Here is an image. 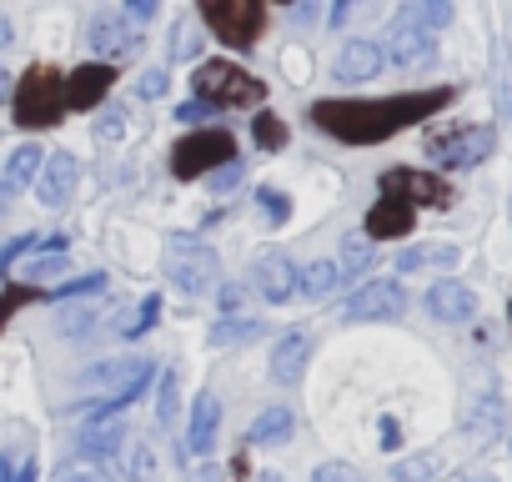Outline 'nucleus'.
I'll list each match as a JSON object with an SVG mask.
<instances>
[{
  "mask_svg": "<svg viewBox=\"0 0 512 482\" xmlns=\"http://www.w3.org/2000/svg\"><path fill=\"white\" fill-rule=\"evenodd\" d=\"M312 482H362V472L347 467V462H322V467L312 472Z\"/></svg>",
  "mask_w": 512,
  "mask_h": 482,
  "instance_id": "58836bf2",
  "label": "nucleus"
},
{
  "mask_svg": "<svg viewBox=\"0 0 512 482\" xmlns=\"http://www.w3.org/2000/svg\"><path fill=\"white\" fill-rule=\"evenodd\" d=\"M121 447H126V427H121V417H101V422H86V427L76 432V452H81V457L116 462Z\"/></svg>",
  "mask_w": 512,
  "mask_h": 482,
  "instance_id": "f3484780",
  "label": "nucleus"
},
{
  "mask_svg": "<svg viewBox=\"0 0 512 482\" xmlns=\"http://www.w3.org/2000/svg\"><path fill=\"white\" fill-rule=\"evenodd\" d=\"M191 91L201 106H262L267 101V81H256L251 71H241L236 61H201L191 76Z\"/></svg>",
  "mask_w": 512,
  "mask_h": 482,
  "instance_id": "f03ea898",
  "label": "nucleus"
},
{
  "mask_svg": "<svg viewBox=\"0 0 512 482\" xmlns=\"http://www.w3.org/2000/svg\"><path fill=\"white\" fill-rule=\"evenodd\" d=\"M106 287V272H91V277H81V282H66L61 292H56V302H71V297H86V292H101Z\"/></svg>",
  "mask_w": 512,
  "mask_h": 482,
  "instance_id": "4c0bfd02",
  "label": "nucleus"
},
{
  "mask_svg": "<svg viewBox=\"0 0 512 482\" xmlns=\"http://www.w3.org/2000/svg\"><path fill=\"white\" fill-rule=\"evenodd\" d=\"M307 362H312V332L307 327L282 332V342L272 347V382L277 387H297L302 372H307Z\"/></svg>",
  "mask_w": 512,
  "mask_h": 482,
  "instance_id": "f8f14e48",
  "label": "nucleus"
},
{
  "mask_svg": "<svg viewBox=\"0 0 512 482\" xmlns=\"http://www.w3.org/2000/svg\"><path fill=\"white\" fill-rule=\"evenodd\" d=\"M86 46L91 51H101V56H131L136 46H141V36H136V26L121 16V11H101L91 26H86Z\"/></svg>",
  "mask_w": 512,
  "mask_h": 482,
  "instance_id": "9b49d317",
  "label": "nucleus"
},
{
  "mask_svg": "<svg viewBox=\"0 0 512 482\" xmlns=\"http://www.w3.org/2000/svg\"><path fill=\"white\" fill-rule=\"evenodd\" d=\"M251 282H256V292H262L267 302H292L297 297V267H292L287 252H267L262 262L251 267Z\"/></svg>",
  "mask_w": 512,
  "mask_h": 482,
  "instance_id": "2eb2a0df",
  "label": "nucleus"
},
{
  "mask_svg": "<svg viewBox=\"0 0 512 482\" xmlns=\"http://www.w3.org/2000/svg\"><path fill=\"white\" fill-rule=\"evenodd\" d=\"M121 136H126V116H121V111L101 116V126H96V141H121Z\"/></svg>",
  "mask_w": 512,
  "mask_h": 482,
  "instance_id": "a19ab883",
  "label": "nucleus"
},
{
  "mask_svg": "<svg viewBox=\"0 0 512 482\" xmlns=\"http://www.w3.org/2000/svg\"><path fill=\"white\" fill-rule=\"evenodd\" d=\"M392 66H402V71H422V66H432V56H437V36L432 31H422V26H407V21H392V31H387V51H382Z\"/></svg>",
  "mask_w": 512,
  "mask_h": 482,
  "instance_id": "9d476101",
  "label": "nucleus"
},
{
  "mask_svg": "<svg viewBox=\"0 0 512 482\" xmlns=\"http://www.w3.org/2000/svg\"><path fill=\"white\" fill-rule=\"evenodd\" d=\"M206 26L216 31V41L236 46V51H251L267 31V6L262 0H206L201 6Z\"/></svg>",
  "mask_w": 512,
  "mask_h": 482,
  "instance_id": "423d86ee",
  "label": "nucleus"
},
{
  "mask_svg": "<svg viewBox=\"0 0 512 482\" xmlns=\"http://www.w3.org/2000/svg\"><path fill=\"white\" fill-rule=\"evenodd\" d=\"M372 257H377V247H372L367 236H347V241H342V262H337V272L357 277V272H367V267H372Z\"/></svg>",
  "mask_w": 512,
  "mask_h": 482,
  "instance_id": "c756f323",
  "label": "nucleus"
},
{
  "mask_svg": "<svg viewBox=\"0 0 512 482\" xmlns=\"http://www.w3.org/2000/svg\"><path fill=\"white\" fill-rule=\"evenodd\" d=\"M246 307H251V287L226 282V287H221V312H226V322H231V317H246Z\"/></svg>",
  "mask_w": 512,
  "mask_h": 482,
  "instance_id": "c9c22d12",
  "label": "nucleus"
},
{
  "mask_svg": "<svg viewBox=\"0 0 512 482\" xmlns=\"http://www.w3.org/2000/svg\"><path fill=\"white\" fill-rule=\"evenodd\" d=\"M452 101V86L437 91H407V96H387V101H317L312 106V126L347 141V146H377L427 116H437Z\"/></svg>",
  "mask_w": 512,
  "mask_h": 482,
  "instance_id": "f257e3e1",
  "label": "nucleus"
},
{
  "mask_svg": "<svg viewBox=\"0 0 512 482\" xmlns=\"http://www.w3.org/2000/svg\"><path fill=\"white\" fill-rule=\"evenodd\" d=\"M91 322H96L91 312H61V332H66V337H86Z\"/></svg>",
  "mask_w": 512,
  "mask_h": 482,
  "instance_id": "79ce46f5",
  "label": "nucleus"
},
{
  "mask_svg": "<svg viewBox=\"0 0 512 482\" xmlns=\"http://www.w3.org/2000/svg\"><path fill=\"white\" fill-rule=\"evenodd\" d=\"M51 482H106V477H101L96 467H61Z\"/></svg>",
  "mask_w": 512,
  "mask_h": 482,
  "instance_id": "c03bdc74",
  "label": "nucleus"
},
{
  "mask_svg": "<svg viewBox=\"0 0 512 482\" xmlns=\"http://www.w3.org/2000/svg\"><path fill=\"white\" fill-rule=\"evenodd\" d=\"M61 272H66V252H46V257H31L26 282L36 287V282H51V277H61Z\"/></svg>",
  "mask_w": 512,
  "mask_h": 482,
  "instance_id": "72a5a7b5",
  "label": "nucleus"
},
{
  "mask_svg": "<svg viewBox=\"0 0 512 482\" xmlns=\"http://www.w3.org/2000/svg\"><path fill=\"white\" fill-rule=\"evenodd\" d=\"M0 482H16V467H11V452H0Z\"/></svg>",
  "mask_w": 512,
  "mask_h": 482,
  "instance_id": "3c124183",
  "label": "nucleus"
},
{
  "mask_svg": "<svg viewBox=\"0 0 512 482\" xmlns=\"http://www.w3.org/2000/svg\"><path fill=\"white\" fill-rule=\"evenodd\" d=\"M121 457H126V472H131V482H156V452H151V442H141V437H126Z\"/></svg>",
  "mask_w": 512,
  "mask_h": 482,
  "instance_id": "cd10ccee",
  "label": "nucleus"
},
{
  "mask_svg": "<svg viewBox=\"0 0 512 482\" xmlns=\"http://www.w3.org/2000/svg\"><path fill=\"white\" fill-rule=\"evenodd\" d=\"M226 161H241V156H236V136H231L226 126H196L191 136L176 141V151H171V176H176V181H196V176L221 171Z\"/></svg>",
  "mask_w": 512,
  "mask_h": 482,
  "instance_id": "39448f33",
  "label": "nucleus"
},
{
  "mask_svg": "<svg viewBox=\"0 0 512 482\" xmlns=\"http://www.w3.org/2000/svg\"><path fill=\"white\" fill-rule=\"evenodd\" d=\"M41 292L36 287H6V297H0V332H6V322H11V312H21L26 302H36Z\"/></svg>",
  "mask_w": 512,
  "mask_h": 482,
  "instance_id": "e433bc0d",
  "label": "nucleus"
},
{
  "mask_svg": "<svg viewBox=\"0 0 512 482\" xmlns=\"http://www.w3.org/2000/svg\"><path fill=\"white\" fill-rule=\"evenodd\" d=\"M397 442H402V427H397V422H392V417H382V447H387V452H392V447H397Z\"/></svg>",
  "mask_w": 512,
  "mask_h": 482,
  "instance_id": "49530a36",
  "label": "nucleus"
},
{
  "mask_svg": "<svg viewBox=\"0 0 512 482\" xmlns=\"http://www.w3.org/2000/svg\"><path fill=\"white\" fill-rule=\"evenodd\" d=\"M206 181H211L216 191H226V186H236V181H241V161H226V166H221V171H211Z\"/></svg>",
  "mask_w": 512,
  "mask_h": 482,
  "instance_id": "37998d69",
  "label": "nucleus"
},
{
  "mask_svg": "<svg viewBox=\"0 0 512 482\" xmlns=\"http://www.w3.org/2000/svg\"><path fill=\"white\" fill-rule=\"evenodd\" d=\"M256 201H262V216L267 221H287L292 216V196L277 191V186H262V191H256Z\"/></svg>",
  "mask_w": 512,
  "mask_h": 482,
  "instance_id": "f704fd0d",
  "label": "nucleus"
},
{
  "mask_svg": "<svg viewBox=\"0 0 512 482\" xmlns=\"http://www.w3.org/2000/svg\"><path fill=\"white\" fill-rule=\"evenodd\" d=\"M6 96H16V76H11L6 66H0V101H6Z\"/></svg>",
  "mask_w": 512,
  "mask_h": 482,
  "instance_id": "09e8293b",
  "label": "nucleus"
},
{
  "mask_svg": "<svg viewBox=\"0 0 512 482\" xmlns=\"http://www.w3.org/2000/svg\"><path fill=\"white\" fill-rule=\"evenodd\" d=\"M196 482H226V472H221V467H211V462H206V467H201V472H196Z\"/></svg>",
  "mask_w": 512,
  "mask_h": 482,
  "instance_id": "8fccbe9b",
  "label": "nucleus"
},
{
  "mask_svg": "<svg viewBox=\"0 0 512 482\" xmlns=\"http://www.w3.org/2000/svg\"><path fill=\"white\" fill-rule=\"evenodd\" d=\"M206 116H211V106H201V101H186V106L176 111V121H191V126H196V121H206Z\"/></svg>",
  "mask_w": 512,
  "mask_h": 482,
  "instance_id": "a18cd8bd",
  "label": "nucleus"
},
{
  "mask_svg": "<svg viewBox=\"0 0 512 482\" xmlns=\"http://www.w3.org/2000/svg\"><path fill=\"white\" fill-rule=\"evenodd\" d=\"M397 21L422 26V31H437V26H447V21H452V6H447V0H412V6H402V11H397Z\"/></svg>",
  "mask_w": 512,
  "mask_h": 482,
  "instance_id": "393cba45",
  "label": "nucleus"
},
{
  "mask_svg": "<svg viewBox=\"0 0 512 482\" xmlns=\"http://www.w3.org/2000/svg\"><path fill=\"white\" fill-rule=\"evenodd\" d=\"M216 432H221V402H216L211 392H201L196 407H191V447L206 457V452L216 447Z\"/></svg>",
  "mask_w": 512,
  "mask_h": 482,
  "instance_id": "4be33fe9",
  "label": "nucleus"
},
{
  "mask_svg": "<svg viewBox=\"0 0 512 482\" xmlns=\"http://www.w3.org/2000/svg\"><path fill=\"white\" fill-rule=\"evenodd\" d=\"M156 322H161V292H151V297H141V307H136V317H131V322H121V337H131V342H136V337H146V332H151Z\"/></svg>",
  "mask_w": 512,
  "mask_h": 482,
  "instance_id": "7c9ffc66",
  "label": "nucleus"
},
{
  "mask_svg": "<svg viewBox=\"0 0 512 482\" xmlns=\"http://www.w3.org/2000/svg\"><path fill=\"white\" fill-rule=\"evenodd\" d=\"M166 86H171V76H166V71H146V76L136 81V91H141L146 101H161V96H166Z\"/></svg>",
  "mask_w": 512,
  "mask_h": 482,
  "instance_id": "ea45409f",
  "label": "nucleus"
},
{
  "mask_svg": "<svg viewBox=\"0 0 512 482\" xmlns=\"http://www.w3.org/2000/svg\"><path fill=\"white\" fill-rule=\"evenodd\" d=\"M81 382H86V387H111L106 397H121V392H131V387H146V382H151V362H146V357L101 362V367H91Z\"/></svg>",
  "mask_w": 512,
  "mask_h": 482,
  "instance_id": "dca6fc26",
  "label": "nucleus"
},
{
  "mask_svg": "<svg viewBox=\"0 0 512 482\" xmlns=\"http://www.w3.org/2000/svg\"><path fill=\"white\" fill-rule=\"evenodd\" d=\"M41 161H46V151H41V146H16V151H11V161H6V191L36 186Z\"/></svg>",
  "mask_w": 512,
  "mask_h": 482,
  "instance_id": "5701e85b",
  "label": "nucleus"
},
{
  "mask_svg": "<svg viewBox=\"0 0 512 482\" xmlns=\"http://www.w3.org/2000/svg\"><path fill=\"white\" fill-rule=\"evenodd\" d=\"M251 136H256V146H262V151H282V146L292 141L287 121H282V116H272V111H262V116L251 121Z\"/></svg>",
  "mask_w": 512,
  "mask_h": 482,
  "instance_id": "c85d7f7f",
  "label": "nucleus"
},
{
  "mask_svg": "<svg viewBox=\"0 0 512 482\" xmlns=\"http://www.w3.org/2000/svg\"><path fill=\"white\" fill-rule=\"evenodd\" d=\"M292 427H297L292 407H282V402H277V407H267L262 417L251 422V437H246V442H251V447H282V442L292 437Z\"/></svg>",
  "mask_w": 512,
  "mask_h": 482,
  "instance_id": "412c9836",
  "label": "nucleus"
},
{
  "mask_svg": "<svg viewBox=\"0 0 512 482\" xmlns=\"http://www.w3.org/2000/svg\"><path fill=\"white\" fill-rule=\"evenodd\" d=\"M337 282H342L337 262H312L307 272H297V292H307L312 302H327L337 292Z\"/></svg>",
  "mask_w": 512,
  "mask_h": 482,
  "instance_id": "b1692460",
  "label": "nucleus"
},
{
  "mask_svg": "<svg viewBox=\"0 0 512 482\" xmlns=\"http://www.w3.org/2000/svg\"><path fill=\"white\" fill-rule=\"evenodd\" d=\"M462 482H497V477H487V472H472V477H462Z\"/></svg>",
  "mask_w": 512,
  "mask_h": 482,
  "instance_id": "5fc2aeb1",
  "label": "nucleus"
},
{
  "mask_svg": "<svg viewBox=\"0 0 512 482\" xmlns=\"http://www.w3.org/2000/svg\"><path fill=\"white\" fill-rule=\"evenodd\" d=\"M402 312H407L402 282H367V287L347 302V322H397Z\"/></svg>",
  "mask_w": 512,
  "mask_h": 482,
  "instance_id": "1a4fd4ad",
  "label": "nucleus"
},
{
  "mask_svg": "<svg viewBox=\"0 0 512 482\" xmlns=\"http://www.w3.org/2000/svg\"><path fill=\"white\" fill-rule=\"evenodd\" d=\"M11 101H16V126H26V131L61 126V116H66V76L51 71V66H31L16 81Z\"/></svg>",
  "mask_w": 512,
  "mask_h": 482,
  "instance_id": "7ed1b4c3",
  "label": "nucleus"
},
{
  "mask_svg": "<svg viewBox=\"0 0 512 482\" xmlns=\"http://www.w3.org/2000/svg\"><path fill=\"white\" fill-rule=\"evenodd\" d=\"M442 467H447V462H442L437 452H417V457H402V462L392 467V482H437Z\"/></svg>",
  "mask_w": 512,
  "mask_h": 482,
  "instance_id": "bb28decb",
  "label": "nucleus"
},
{
  "mask_svg": "<svg viewBox=\"0 0 512 482\" xmlns=\"http://www.w3.org/2000/svg\"><path fill=\"white\" fill-rule=\"evenodd\" d=\"M251 337H262V322H256V317L216 322V332H211V342H216V347H231V342H251Z\"/></svg>",
  "mask_w": 512,
  "mask_h": 482,
  "instance_id": "2f4dec72",
  "label": "nucleus"
},
{
  "mask_svg": "<svg viewBox=\"0 0 512 482\" xmlns=\"http://www.w3.org/2000/svg\"><path fill=\"white\" fill-rule=\"evenodd\" d=\"M497 146V131L492 126H457L447 136H427V151L437 156V166L447 171H467V166H482Z\"/></svg>",
  "mask_w": 512,
  "mask_h": 482,
  "instance_id": "0eeeda50",
  "label": "nucleus"
},
{
  "mask_svg": "<svg viewBox=\"0 0 512 482\" xmlns=\"http://www.w3.org/2000/svg\"><path fill=\"white\" fill-rule=\"evenodd\" d=\"M412 221H417V211L412 206H402V201H392V196H382L372 211H367V241H387V236H407L412 231Z\"/></svg>",
  "mask_w": 512,
  "mask_h": 482,
  "instance_id": "aec40b11",
  "label": "nucleus"
},
{
  "mask_svg": "<svg viewBox=\"0 0 512 482\" xmlns=\"http://www.w3.org/2000/svg\"><path fill=\"white\" fill-rule=\"evenodd\" d=\"M382 196L402 201V206H452V186L437 176V171H412V166H397V171H382Z\"/></svg>",
  "mask_w": 512,
  "mask_h": 482,
  "instance_id": "6e6552de",
  "label": "nucleus"
},
{
  "mask_svg": "<svg viewBox=\"0 0 512 482\" xmlns=\"http://www.w3.org/2000/svg\"><path fill=\"white\" fill-rule=\"evenodd\" d=\"M176 387H181V377H176V367H166L161 372V387H156V417H161V427L176 422Z\"/></svg>",
  "mask_w": 512,
  "mask_h": 482,
  "instance_id": "473e14b6",
  "label": "nucleus"
},
{
  "mask_svg": "<svg viewBox=\"0 0 512 482\" xmlns=\"http://www.w3.org/2000/svg\"><path fill=\"white\" fill-rule=\"evenodd\" d=\"M462 252L457 247H407L397 257V272H417V267H457Z\"/></svg>",
  "mask_w": 512,
  "mask_h": 482,
  "instance_id": "a878e982",
  "label": "nucleus"
},
{
  "mask_svg": "<svg viewBox=\"0 0 512 482\" xmlns=\"http://www.w3.org/2000/svg\"><path fill=\"white\" fill-rule=\"evenodd\" d=\"M76 176H81L76 156H71V151H51V156L41 161L36 196H41L46 206H66V201H71V191H76Z\"/></svg>",
  "mask_w": 512,
  "mask_h": 482,
  "instance_id": "ddd939ff",
  "label": "nucleus"
},
{
  "mask_svg": "<svg viewBox=\"0 0 512 482\" xmlns=\"http://www.w3.org/2000/svg\"><path fill=\"white\" fill-rule=\"evenodd\" d=\"M427 312H432V322L462 327V322L477 317V292L462 287V282H432V292H427Z\"/></svg>",
  "mask_w": 512,
  "mask_h": 482,
  "instance_id": "4468645a",
  "label": "nucleus"
},
{
  "mask_svg": "<svg viewBox=\"0 0 512 482\" xmlns=\"http://www.w3.org/2000/svg\"><path fill=\"white\" fill-rule=\"evenodd\" d=\"M16 482H36V457H31V462H26L21 472H16Z\"/></svg>",
  "mask_w": 512,
  "mask_h": 482,
  "instance_id": "864d4df0",
  "label": "nucleus"
},
{
  "mask_svg": "<svg viewBox=\"0 0 512 482\" xmlns=\"http://www.w3.org/2000/svg\"><path fill=\"white\" fill-rule=\"evenodd\" d=\"M111 81H116V71L111 66H76L71 76H66V106H76V111H91L106 91H111Z\"/></svg>",
  "mask_w": 512,
  "mask_h": 482,
  "instance_id": "a211bd4d",
  "label": "nucleus"
},
{
  "mask_svg": "<svg viewBox=\"0 0 512 482\" xmlns=\"http://www.w3.org/2000/svg\"><path fill=\"white\" fill-rule=\"evenodd\" d=\"M382 66H387L382 46L357 36V41H347V46H342V56H337V81H372Z\"/></svg>",
  "mask_w": 512,
  "mask_h": 482,
  "instance_id": "6ab92c4d",
  "label": "nucleus"
},
{
  "mask_svg": "<svg viewBox=\"0 0 512 482\" xmlns=\"http://www.w3.org/2000/svg\"><path fill=\"white\" fill-rule=\"evenodd\" d=\"M262 482H287V477H277V472H267V477H262Z\"/></svg>",
  "mask_w": 512,
  "mask_h": 482,
  "instance_id": "6e6d98bb",
  "label": "nucleus"
},
{
  "mask_svg": "<svg viewBox=\"0 0 512 482\" xmlns=\"http://www.w3.org/2000/svg\"><path fill=\"white\" fill-rule=\"evenodd\" d=\"M161 272L186 297H201V292H211L221 282V257L206 247V241H196V236H171L166 252H161Z\"/></svg>",
  "mask_w": 512,
  "mask_h": 482,
  "instance_id": "20e7f679",
  "label": "nucleus"
},
{
  "mask_svg": "<svg viewBox=\"0 0 512 482\" xmlns=\"http://www.w3.org/2000/svg\"><path fill=\"white\" fill-rule=\"evenodd\" d=\"M0 46H16V31H11V21L0 16Z\"/></svg>",
  "mask_w": 512,
  "mask_h": 482,
  "instance_id": "603ef678",
  "label": "nucleus"
},
{
  "mask_svg": "<svg viewBox=\"0 0 512 482\" xmlns=\"http://www.w3.org/2000/svg\"><path fill=\"white\" fill-rule=\"evenodd\" d=\"M156 6H151V0H131V6H126V21H146Z\"/></svg>",
  "mask_w": 512,
  "mask_h": 482,
  "instance_id": "de8ad7c7",
  "label": "nucleus"
}]
</instances>
